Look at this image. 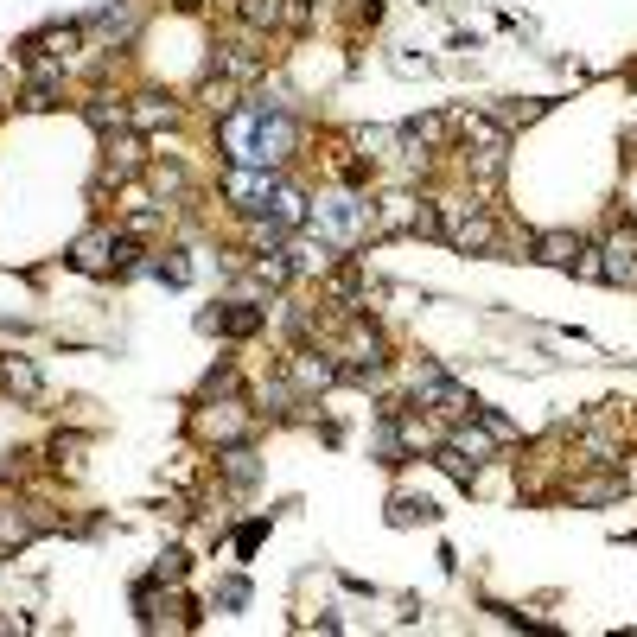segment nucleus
Segmentation results:
<instances>
[{
	"label": "nucleus",
	"mask_w": 637,
	"mask_h": 637,
	"mask_svg": "<svg viewBox=\"0 0 637 637\" xmlns=\"http://www.w3.org/2000/svg\"><path fill=\"white\" fill-rule=\"evenodd\" d=\"M96 32H102V39H115V45H122L128 32H134V13H128V7H122V13H102V20H96Z\"/></svg>",
	"instance_id": "9b49d317"
},
{
	"label": "nucleus",
	"mask_w": 637,
	"mask_h": 637,
	"mask_svg": "<svg viewBox=\"0 0 637 637\" xmlns=\"http://www.w3.org/2000/svg\"><path fill=\"white\" fill-rule=\"evenodd\" d=\"M7 383L20 389V395H32V389H39V376H32V364H7Z\"/></svg>",
	"instance_id": "4468645a"
},
{
	"label": "nucleus",
	"mask_w": 637,
	"mask_h": 637,
	"mask_svg": "<svg viewBox=\"0 0 637 637\" xmlns=\"http://www.w3.org/2000/svg\"><path fill=\"white\" fill-rule=\"evenodd\" d=\"M440 230H446V243H459V249H478V255L497 249V230H491V217L478 211V204H440Z\"/></svg>",
	"instance_id": "20e7f679"
},
{
	"label": "nucleus",
	"mask_w": 637,
	"mask_h": 637,
	"mask_svg": "<svg viewBox=\"0 0 637 637\" xmlns=\"http://www.w3.org/2000/svg\"><path fill=\"white\" fill-rule=\"evenodd\" d=\"M109 249H115V236H109V230H90V236H77V268H90V274H96V268H109V262H115Z\"/></svg>",
	"instance_id": "1a4fd4ad"
},
{
	"label": "nucleus",
	"mask_w": 637,
	"mask_h": 637,
	"mask_svg": "<svg viewBox=\"0 0 637 637\" xmlns=\"http://www.w3.org/2000/svg\"><path fill=\"white\" fill-rule=\"evenodd\" d=\"M243 20L249 26H306L300 0H243Z\"/></svg>",
	"instance_id": "0eeeda50"
},
{
	"label": "nucleus",
	"mask_w": 637,
	"mask_h": 637,
	"mask_svg": "<svg viewBox=\"0 0 637 637\" xmlns=\"http://www.w3.org/2000/svg\"><path fill=\"white\" fill-rule=\"evenodd\" d=\"M415 402L434 408V415H478V402H472V395L459 389L446 370H421V376H415Z\"/></svg>",
	"instance_id": "39448f33"
},
{
	"label": "nucleus",
	"mask_w": 637,
	"mask_h": 637,
	"mask_svg": "<svg viewBox=\"0 0 637 637\" xmlns=\"http://www.w3.org/2000/svg\"><path fill=\"white\" fill-rule=\"evenodd\" d=\"M160 281H172V287H179V281H192V268H185L179 255H172V262H160Z\"/></svg>",
	"instance_id": "f3484780"
},
{
	"label": "nucleus",
	"mask_w": 637,
	"mask_h": 637,
	"mask_svg": "<svg viewBox=\"0 0 637 637\" xmlns=\"http://www.w3.org/2000/svg\"><path fill=\"white\" fill-rule=\"evenodd\" d=\"M134 122H141V128H160V122H172V109H166V102H141V109H134Z\"/></svg>",
	"instance_id": "ddd939ff"
},
{
	"label": "nucleus",
	"mask_w": 637,
	"mask_h": 637,
	"mask_svg": "<svg viewBox=\"0 0 637 637\" xmlns=\"http://www.w3.org/2000/svg\"><path fill=\"white\" fill-rule=\"evenodd\" d=\"M243 427H249V415L236 402H217L198 415V434H211V440H243Z\"/></svg>",
	"instance_id": "6e6552de"
},
{
	"label": "nucleus",
	"mask_w": 637,
	"mask_h": 637,
	"mask_svg": "<svg viewBox=\"0 0 637 637\" xmlns=\"http://www.w3.org/2000/svg\"><path fill=\"white\" fill-rule=\"evenodd\" d=\"M274 192H281V179H274L268 166H230V179H223V198H230L243 217H268Z\"/></svg>",
	"instance_id": "7ed1b4c3"
},
{
	"label": "nucleus",
	"mask_w": 637,
	"mask_h": 637,
	"mask_svg": "<svg viewBox=\"0 0 637 637\" xmlns=\"http://www.w3.org/2000/svg\"><path fill=\"white\" fill-rule=\"evenodd\" d=\"M536 249H542V262H574L580 255V243L567 230H548V236H536Z\"/></svg>",
	"instance_id": "9d476101"
},
{
	"label": "nucleus",
	"mask_w": 637,
	"mask_h": 637,
	"mask_svg": "<svg viewBox=\"0 0 637 637\" xmlns=\"http://www.w3.org/2000/svg\"><path fill=\"white\" fill-rule=\"evenodd\" d=\"M306 223L319 230V243H332V249H357V243H364V236L376 230V204H370V198H357V192H332V198L306 204Z\"/></svg>",
	"instance_id": "f03ea898"
},
{
	"label": "nucleus",
	"mask_w": 637,
	"mask_h": 637,
	"mask_svg": "<svg viewBox=\"0 0 637 637\" xmlns=\"http://www.w3.org/2000/svg\"><path fill=\"white\" fill-rule=\"evenodd\" d=\"M618 491H625V478H593V485H580L587 504H606V497H618Z\"/></svg>",
	"instance_id": "f8f14e48"
},
{
	"label": "nucleus",
	"mask_w": 637,
	"mask_h": 637,
	"mask_svg": "<svg viewBox=\"0 0 637 637\" xmlns=\"http://www.w3.org/2000/svg\"><path fill=\"white\" fill-rule=\"evenodd\" d=\"M223 466H230V478H236V485H249V478H255V466H249V453H230V459H223Z\"/></svg>",
	"instance_id": "2eb2a0df"
},
{
	"label": "nucleus",
	"mask_w": 637,
	"mask_h": 637,
	"mask_svg": "<svg viewBox=\"0 0 637 637\" xmlns=\"http://www.w3.org/2000/svg\"><path fill=\"white\" fill-rule=\"evenodd\" d=\"M300 128L294 115L268 109V102H249V109H236L230 122H223V153H230V166H281L287 153H294Z\"/></svg>",
	"instance_id": "f257e3e1"
},
{
	"label": "nucleus",
	"mask_w": 637,
	"mask_h": 637,
	"mask_svg": "<svg viewBox=\"0 0 637 637\" xmlns=\"http://www.w3.org/2000/svg\"><path fill=\"white\" fill-rule=\"evenodd\" d=\"M262 536H268V523H249L243 536H236V548H243V555H255V548H262Z\"/></svg>",
	"instance_id": "dca6fc26"
},
{
	"label": "nucleus",
	"mask_w": 637,
	"mask_h": 637,
	"mask_svg": "<svg viewBox=\"0 0 637 637\" xmlns=\"http://www.w3.org/2000/svg\"><path fill=\"white\" fill-rule=\"evenodd\" d=\"M599 274H606V281H637V230L612 236V243L599 249Z\"/></svg>",
	"instance_id": "423d86ee"
}]
</instances>
